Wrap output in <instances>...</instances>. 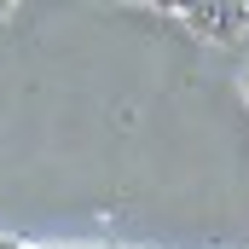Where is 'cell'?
<instances>
[{
	"mask_svg": "<svg viewBox=\"0 0 249 249\" xmlns=\"http://www.w3.org/2000/svg\"><path fill=\"white\" fill-rule=\"evenodd\" d=\"M180 18H186V29L191 35H203V41H238L249 29V0H197V6H180Z\"/></svg>",
	"mask_w": 249,
	"mask_h": 249,
	"instance_id": "obj_1",
	"label": "cell"
},
{
	"mask_svg": "<svg viewBox=\"0 0 249 249\" xmlns=\"http://www.w3.org/2000/svg\"><path fill=\"white\" fill-rule=\"evenodd\" d=\"M6 12H12V6H6V0H0V18H6Z\"/></svg>",
	"mask_w": 249,
	"mask_h": 249,
	"instance_id": "obj_2",
	"label": "cell"
}]
</instances>
